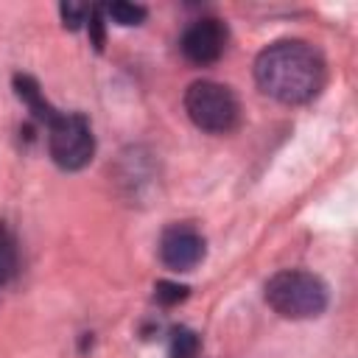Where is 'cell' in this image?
Wrapping results in <instances>:
<instances>
[{
  "instance_id": "cell-2",
  "label": "cell",
  "mask_w": 358,
  "mask_h": 358,
  "mask_svg": "<svg viewBox=\"0 0 358 358\" xmlns=\"http://www.w3.org/2000/svg\"><path fill=\"white\" fill-rule=\"evenodd\" d=\"M327 285L313 271L282 268L266 282V302L282 319H313L327 308Z\"/></svg>"
},
{
  "instance_id": "cell-13",
  "label": "cell",
  "mask_w": 358,
  "mask_h": 358,
  "mask_svg": "<svg viewBox=\"0 0 358 358\" xmlns=\"http://www.w3.org/2000/svg\"><path fill=\"white\" fill-rule=\"evenodd\" d=\"M59 14H62V22H64V28H70V31H78L81 25H87V17H90V6H84V3H62V6H59Z\"/></svg>"
},
{
  "instance_id": "cell-9",
  "label": "cell",
  "mask_w": 358,
  "mask_h": 358,
  "mask_svg": "<svg viewBox=\"0 0 358 358\" xmlns=\"http://www.w3.org/2000/svg\"><path fill=\"white\" fill-rule=\"evenodd\" d=\"M17 274V241L6 224H0V288Z\"/></svg>"
},
{
  "instance_id": "cell-7",
  "label": "cell",
  "mask_w": 358,
  "mask_h": 358,
  "mask_svg": "<svg viewBox=\"0 0 358 358\" xmlns=\"http://www.w3.org/2000/svg\"><path fill=\"white\" fill-rule=\"evenodd\" d=\"M11 87H14V95L28 106V112L45 126L59 109L45 98V92H42V87H39V81L34 78V76H28V73H17L14 78H11Z\"/></svg>"
},
{
  "instance_id": "cell-4",
  "label": "cell",
  "mask_w": 358,
  "mask_h": 358,
  "mask_svg": "<svg viewBox=\"0 0 358 358\" xmlns=\"http://www.w3.org/2000/svg\"><path fill=\"white\" fill-rule=\"evenodd\" d=\"M48 151L62 171H81L95 154V137L90 120L81 112H56L48 123Z\"/></svg>"
},
{
  "instance_id": "cell-6",
  "label": "cell",
  "mask_w": 358,
  "mask_h": 358,
  "mask_svg": "<svg viewBox=\"0 0 358 358\" xmlns=\"http://www.w3.org/2000/svg\"><path fill=\"white\" fill-rule=\"evenodd\" d=\"M227 25L215 17H201V20H193L185 31H182V39H179V50L182 56L190 62V64H213L224 56V48H227Z\"/></svg>"
},
{
  "instance_id": "cell-1",
  "label": "cell",
  "mask_w": 358,
  "mask_h": 358,
  "mask_svg": "<svg viewBox=\"0 0 358 358\" xmlns=\"http://www.w3.org/2000/svg\"><path fill=\"white\" fill-rule=\"evenodd\" d=\"M257 87L280 103H308L327 81L324 56L302 39H280L266 45L255 59Z\"/></svg>"
},
{
  "instance_id": "cell-8",
  "label": "cell",
  "mask_w": 358,
  "mask_h": 358,
  "mask_svg": "<svg viewBox=\"0 0 358 358\" xmlns=\"http://www.w3.org/2000/svg\"><path fill=\"white\" fill-rule=\"evenodd\" d=\"M199 333H193L190 327H173L171 338H168V355L171 358H196L199 355Z\"/></svg>"
},
{
  "instance_id": "cell-5",
  "label": "cell",
  "mask_w": 358,
  "mask_h": 358,
  "mask_svg": "<svg viewBox=\"0 0 358 358\" xmlns=\"http://www.w3.org/2000/svg\"><path fill=\"white\" fill-rule=\"evenodd\" d=\"M207 255V241L193 224H171L159 235V260L171 271H193Z\"/></svg>"
},
{
  "instance_id": "cell-10",
  "label": "cell",
  "mask_w": 358,
  "mask_h": 358,
  "mask_svg": "<svg viewBox=\"0 0 358 358\" xmlns=\"http://www.w3.org/2000/svg\"><path fill=\"white\" fill-rule=\"evenodd\" d=\"M103 17H109L117 25H140L148 17V8L140 6V3H123V0H117V3L103 6Z\"/></svg>"
},
{
  "instance_id": "cell-12",
  "label": "cell",
  "mask_w": 358,
  "mask_h": 358,
  "mask_svg": "<svg viewBox=\"0 0 358 358\" xmlns=\"http://www.w3.org/2000/svg\"><path fill=\"white\" fill-rule=\"evenodd\" d=\"M103 6H90V17H87V31H90V42L95 50H103L106 42V22H103Z\"/></svg>"
},
{
  "instance_id": "cell-3",
  "label": "cell",
  "mask_w": 358,
  "mask_h": 358,
  "mask_svg": "<svg viewBox=\"0 0 358 358\" xmlns=\"http://www.w3.org/2000/svg\"><path fill=\"white\" fill-rule=\"evenodd\" d=\"M185 112L201 131L227 134L241 120V103L227 84L218 81H193L185 90Z\"/></svg>"
},
{
  "instance_id": "cell-11",
  "label": "cell",
  "mask_w": 358,
  "mask_h": 358,
  "mask_svg": "<svg viewBox=\"0 0 358 358\" xmlns=\"http://www.w3.org/2000/svg\"><path fill=\"white\" fill-rule=\"evenodd\" d=\"M187 294H190L187 285H179V282H171V280H159V282L154 285V299H157L162 308H173V305H179V302H185Z\"/></svg>"
}]
</instances>
